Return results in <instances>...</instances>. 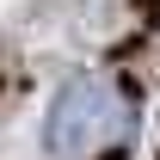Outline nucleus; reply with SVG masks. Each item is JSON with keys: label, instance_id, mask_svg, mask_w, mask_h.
I'll return each mask as SVG.
<instances>
[{"label": "nucleus", "instance_id": "nucleus-1", "mask_svg": "<svg viewBox=\"0 0 160 160\" xmlns=\"http://www.w3.org/2000/svg\"><path fill=\"white\" fill-rule=\"evenodd\" d=\"M129 129H136V99L111 74H68L43 111V148L56 160H92L129 142Z\"/></svg>", "mask_w": 160, "mask_h": 160}]
</instances>
